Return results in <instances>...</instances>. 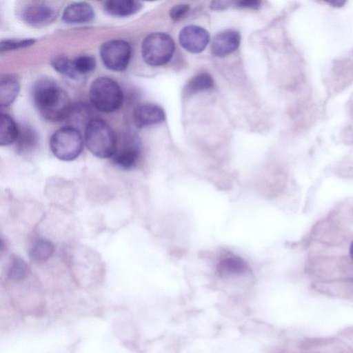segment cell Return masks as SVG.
Here are the masks:
<instances>
[{"instance_id": "obj_16", "label": "cell", "mask_w": 353, "mask_h": 353, "mask_svg": "<svg viewBox=\"0 0 353 353\" xmlns=\"http://www.w3.org/2000/svg\"><path fill=\"white\" fill-rule=\"evenodd\" d=\"M19 131V127L7 114L0 117V145L7 146L15 143Z\"/></svg>"}, {"instance_id": "obj_9", "label": "cell", "mask_w": 353, "mask_h": 353, "mask_svg": "<svg viewBox=\"0 0 353 353\" xmlns=\"http://www.w3.org/2000/svg\"><path fill=\"white\" fill-rule=\"evenodd\" d=\"M140 145L135 137L125 140L120 147H117L114 155L111 157L115 165L123 170L134 168L140 157Z\"/></svg>"}, {"instance_id": "obj_17", "label": "cell", "mask_w": 353, "mask_h": 353, "mask_svg": "<svg viewBox=\"0 0 353 353\" xmlns=\"http://www.w3.org/2000/svg\"><path fill=\"white\" fill-rule=\"evenodd\" d=\"M54 245L50 241L44 239H34L30 248L28 254L34 261L43 262L47 261L53 254Z\"/></svg>"}, {"instance_id": "obj_10", "label": "cell", "mask_w": 353, "mask_h": 353, "mask_svg": "<svg viewBox=\"0 0 353 353\" xmlns=\"http://www.w3.org/2000/svg\"><path fill=\"white\" fill-rule=\"evenodd\" d=\"M241 37L234 30H225L217 34L211 45L212 54L223 57L234 52L239 46Z\"/></svg>"}, {"instance_id": "obj_8", "label": "cell", "mask_w": 353, "mask_h": 353, "mask_svg": "<svg viewBox=\"0 0 353 353\" xmlns=\"http://www.w3.org/2000/svg\"><path fill=\"white\" fill-rule=\"evenodd\" d=\"M179 41L188 52L199 53L208 46L210 34L201 26L190 25L181 29L179 34Z\"/></svg>"}, {"instance_id": "obj_18", "label": "cell", "mask_w": 353, "mask_h": 353, "mask_svg": "<svg viewBox=\"0 0 353 353\" xmlns=\"http://www.w3.org/2000/svg\"><path fill=\"white\" fill-rule=\"evenodd\" d=\"M248 270L247 263L234 255L225 256L218 263V271L223 274H241Z\"/></svg>"}, {"instance_id": "obj_13", "label": "cell", "mask_w": 353, "mask_h": 353, "mask_svg": "<svg viewBox=\"0 0 353 353\" xmlns=\"http://www.w3.org/2000/svg\"><path fill=\"white\" fill-rule=\"evenodd\" d=\"M142 3L134 0H109L103 2L104 11L110 16L125 17L131 16L141 8Z\"/></svg>"}, {"instance_id": "obj_11", "label": "cell", "mask_w": 353, "mask_h": 353, "mask_svg": "<svg viewBox=\"0 0 353 353\" xmlns=\"http://www.w3.org/2000/svg\"><path fill=\"white\" fill-rule=\"evenodd\" d=\"M132 118L134 125L141 128L163 122L165 114L160 106L153 103H144L134 110Z\"/></svg>"}, {"instance_id": "obj_15", "label": "cell", "mask_w": 353, "mask_h": 353, "mask_svg": "<svg viewBox=\"0 0 353 353\" xmlns=\"http://www.w3.org/2000/svg\"><path fill=\"white\" fill-rule=\"evenodd\" d=\"M39 137L30 126L23 125L19 127V134L15 141L16 149L19 153H27L34 150L38 145Z\"/></svg>"}, {"instance_id": "obj_25", "label": "cell", "mask_w": 353, "mask_h": 353, "mask_svg": "<svg viewBox=\"0 0 353 353\" xmlns=\"http://www.w3.org/2000/svg\"><path fill=\"white\" fill-rule=\"evenodd\" d=\"M236 6L241 8L258 9L261 1L257 0H242L236 2Z\"/></svg>"}, {"instance_id": "obj_3", "label": "cell", "mask_w": 353, "mask_h": 353, "mask_svg": "<svg viewBox=\"0 0 353 353\" xmlns=\"http://www.w3.org/2000/svg\"><path fill=\"white\" fill-rule=\"evenodd\" d=\"M90 100L98 111L110 113L117 111L122 105L123 91L117 81L107 77L94 79L90 87Z\"/></svg>"}, {"instance_id": "obj_1", "label": "cell", "mask_w": 353, "mask_h": 353, "mask_svg": "<svg viewBox=\"0 0 353 353\" xmlns=\"http://www.w3.org/2000/svg\"><path fill=\"white\" fill-rule=\"evenodd\" d=\"M31 96L35 108L48 121H61L72 113L74 105L68 94L51 78L37 79L32 88Z\"/></svg>"}, {"instance_id": "obj_5", "label": "cell", "mask_w": 353, "mask_h": 353, "mask_svg": "<svg viewBox=\"0 0 353 353\" xmlns=\"http://www.w3.org/2000/svg\"><path fill=\"white\" fill-rule=\"evenodd\" d=\"M175 46L171 37L163 32L148 34L141 44L143 61L151 66H160L172 59Z\"/></svg>"}, {"instance_id": "obj_4", "label": "cell", "mask_w": 353, "mask_h": 353, "mask_svg": "<svg viewBox=\"0 0 353 353\" xmlns=\"http://www.w3.org/2000/svg\"><path fill=\"white\" fill-rule=\"evenodd\" d=\"M83 140L81 132L74 127L65 126L57 130L51 137L50 148L59 160L70 161L82 152Z\"/></svg>"}, {"instance_id": "obj_26", "label": "cell", "mask_w": 353, "mask_h": 353, "mask_svg": "<svg viewBox=\"0 0 353 353\" xmlns=\"http://www.w3.org/2000/svg\"><path fill=\"white\" fill-rule=\"evenodd\" d=\"M231 1H214L210 3V8L212 10H224L230 6Z\"/></svg>"}, {"instance_id": "obj_2", "label": "cell", "mask_w": 353, "mask_h": 353, "mask_svg": "<svg viewBox=\"0 0 353 353\" xmlns=\"http://www.w3.org/2000/svg\"><path fill=\"white\" fill-rule=\"evenodd\" d=\"M85 143L93 155L101 159L112 157L117 147L114 132L100 119H92L86 124Z\"/></svg>"}, {"instance_id": "obj_21", "label": "cell", "mask_w": 353, "mask_h": 353, "mask_svg": "<svg viewBox=\"0 0 353 353\" xmlns=\"http://www.w3.org/2000/svg\"><path fill=\"white\" fill-rule=\"evenodd\" d=\"M77 74H85L92 72L96 67V61L90 55H80L72 60Z\"/></svg>"}, {"instance_id": "obj_12", "label": "cell", "mask_w": 353, "mask_h": 353, "mask_svg": "<svg viewBox=\"0 0 353 353\" xmlns=\"http://www.w3.org/2000/svg\"><path fill=\"white\" fill-rule=\"evenodd\" d=\"M61 17L66 23H84L94 19V12L90 4L86 2H75L65 7Z\"/></svg>"}, {"instance_id": "obj_23", "label": "cell", "mask_w": 353, "mask_h": 353, "mask_svg": "<svg viewBox=\"0 0 353 353\" xmlns=\"http://www.w3.org/2000/svg\"><path fill=\"white\" fill-rule=\"evenodd\" d=\"M34 39H8L1 41V52H7L30 46L35 43Z\"/></svg>"}, {"instance_id": "obj_20", "label": "cell", "mask_w": 353, "mask_h": 353, "mask_svg": "<svg viewBox=\"0 0 353 353\" xmlns=\"http://www.w3.org/2000/svg\"><path fill=\"white\" fill-rule=\"evenodd\" d=\"M52 68L59 73L70 79H76L77 74L74 70L72 60L66 57H57L51 61Z\"/></svg>"}, {"instance_id": "obj_7", "label": "cell", "mask_w": 353, "mask_h": 353, "mask_svg": "<svg viewBox=\"0 0 353 353\" xmlns=\"http://www.w3.org/2000/svg\"><path fill=\"white\" fill-rule=\"evenodd\" d=\"M57 16L54 8L42 1H31L25 4L21 11L20 17L28 25L41 28L52 23Z\"/></svg>"}, {"instance_id": "obj_28", "label": "cell", "mask_w": 353, "mask_h": 353, "mask_svg": "<svg viewBox=\"0 0 353 353\" xmlns=\"http://www.w3.org/2000/svg\"><path fill=\"white\" fill-rule=\"evenodd\" d=\"M350 254L352 260L353 261V241L352 242L350 248Z\"/></svg>"}, {"instance_id": "obj_27", "label": "cell", "mask_w": 353, "mask_h": 353, "mask_svg": "<svg viewBox=\"0 0 353 353\" xmlns=\"http://www.w3.org/2000/svg\"><path fill=\"white\" fill-rule=\"evenodd\" d=\"M327 3L333 7L341 8L344 6L345 1L343 0H332L327 1Z\"/></svg>"}, {"instance_id": "obj_6", "label": "cell", "mask_w": 353, "mask_h": 353, "mask_svg": "<svg viewBox=\"0 0 353 353\" xmlns=\"http://www.w3.org/2000/svg\"><path fill=\"white\" fill-rule=\"evenodd\" d=\"M100 56L104 65L109 70L121 72L127 68L132 56L128 42L112 39L103 43L100 48Z\"/></svg>"}, {"instance_id": "obj_22", "label": "cell", "mask_w": 353, "mask_h": 353, "mask_svg": "<svg viewBox=\"0 0 353 353\" xmlns=\"http://www.w3.org/2000/svg\"><path fill=\"white\" fill-rule=\"evenodd\" d=\"M27 272L28 266L23 259L19 256H14L8 268V277L12 280H21L26 276Z\"/></svg>"}, {"instance_id": "obj_19", "label": "cell", "mask_w": 353, "mask_h": 353, "mask_svg": "<svg viewBox=\"0 0 353 353\" xmlns=\"http://www.w3.org/2000/svg\"><path fill=\"white\" fill-rule=\"evenodd\" d=\"M214 81L210 74L206 72L199 73L193 77L185 87V92L192 94L200 91L211 88Z\"/></svg>"}, {"instance_id": "obj_24", "label": "cell", "mask_w": 353, "mask_h": 353, "mask_svg": "<svg viewBox=\"0 0 353 353\" xmlns=\"http://www.w3.org/2000/svg\"><path fill=\"white\" fill-rule=\"evenodd\" d=\"M190 10L188 4L180 3L172 8L170 11V17L174 21H178L182 19Z\"/></svg>"}, {"instance_id": "obj_14", "label": "cell", "mask_w": 353, "mask_h": 353, "mask_svg": "<svg viewBox=\"0 0 353 353\" xmlns=\"http://www.w3.org/2000/svg\"><path fill=\"white\" fill-rule=\"evenodd\" d=\"M20 90V83L17 77L6 74L0 80V105L7 107L16 99Z\"/></svg>"}]
</instances>
